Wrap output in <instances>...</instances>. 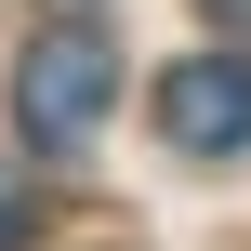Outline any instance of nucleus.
Listing matches in <instances>:
<instances>
[{"label":"nucleus","instance_id":"obj_2","mask_svg":"<svg viewBox=\"0 0 251 251\" xmlns=\"http://www.w3.org/2000/svg\"><path fill=\"white\" fill-rule=\"evenodd\" d=\"M159 132H172L185 159H225V146H251V53H238V40L159 79Z\"/></svg>","mask_w":251,"mask_h":251},{"label":"nucleus","instance_id":"obj_1","mask_svg":"<svg viewBox=\"0 0 251 251\" xmlns=\"http://www.w3.org/2000/svg\"><path fill=\"white\" fill-rule=\"evenodd\" d=\"M106 106H119V40H106V26H40V40L13 53V132H26L40 159L93 146Z\"/></svg>","mask_w":251,"mask_h":251},{"label":"nucleus","instance_id":"obj_3","mask_svg":"<svg viewBox=\"0 0 251 251\" xmlns=\"http://www.w3.org/2000/svg\"><path fill=\"white\" fill-rule=\"evenodd\" d=\"M0 251H26V159H0Z\"/></svg>","mask_w":251,"mask_h":251},{"label":"nucleus","instance_id":"obj_4","mask_svg":"<svg viewBox=\"0 0 251 251\" xmlns=\"http://www.w3.org/2000/svg\"><path fill=\"white\" fill-rule=\"evenodd\" d=\"M212 26H225V40H251V0H212Z\"/></svg>","mask_w":251,"mask_h":251}]
</instances>
